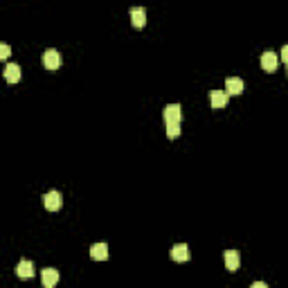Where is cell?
Masks as SVG:
<instances>
[{"label":"cell","instance_id":"1","mask_svg":"<svg viewBox=\"0 0 288 288\" xmlns=\"http://www.w3.org/2000/svg\"><path fill=\"white\" fill-rule=\"evenodd\" d=\"M165 122L167 124H180L182 122V108L180 104H169L165 108Z\"/></svg>","mask_w":288,"mask_h":288},{"label":"cell","instance_id":"2","mask_svg":"<svg viewBox=\"0 0 288 288\" xmlns=\"http://www.w3.org/2000/svg\"><path fill=\"white\" fill-rule=\"evenodd\" d=\"M43 65H45L47 70H59L61 54L57 52V50H45V54H43Z\"/></svg>","mask_w":288,"mask_h":288},{"label":"cell","instance_id":"3","mask_svg":"<svg viewBox=\"0 0 288 288\" xmlns=\"http://www.w3.org/2000/svg\"><path fill=\"white\" fill-rule=\"evenodd\" d=\"M41 282L45 288H54L57 284H59V270H57V268H43Z\"/></svg>","mask_w":288,"mask_h":288},{"label":"cell","instance_id":"4","mask_svg":"<svg viewBox=\"0 0 288 288\" xmlns=\"http://www.w3.org/2000/svg\"><path fill=\"white\" fill-rule=\"evenodd\" d=\"M277 65H279V57H277L275 52H264L261 54V68H264L266 72H275L277 70Z\"/></svg>","mask_w":288,"mask_h":288},{"label":"cell","instance_id":"5","mask_svg":"<svg viewBox=\"0 0 288 288\" xmlns=\"http://www.w3.org/2000/svg\"><path fill=\"white\" fill-rule=\"evenodd\" d=\"M239 266H241V254L236 252V250H225V268L230 272H236Z\"/></svg>","mask_w":288,"mask_h":288},{"label":"cell","instance_id":"6","mask_svg":"<svg viewBox=\"0 0 288 288\" xmlns=\"http://www.w3.org/2000/svg\"><path fill=\"white\" fill-rule=\"evenodd\" d=\"M43 203H45V207L50 210V212H57V210H61V194L59 192H47L45 196H43Z\"/></svg>","mask_w":288,"mask_h":288},{"label":"cell","instance_id":"7","mask_svg":"<svg viewBox=\"0 0 288 288\" xmlns=\"http://www.w3.org/2000/svg\"><path fill=\"white\" fill-rule=\"evenodd\" d=\"M16 275L20 277V279H32V277H34V266H32L30 259H23V261H18Z\"/></svg>","mask_w":288,"mask_h":288},{"label":"cell","instance_id":"8","mask_svg":"<svg viewBox=\"0 0 288 288\" xmlns=\"http://www.w3.org/2000/svg\"><path fill=\"white\" fill-rule=\"evenodd\" d=\"M225 93L228 95H241L243 93V79L239 77H230L225 81Z\"/></svg>","mask_w":288,"mask_h":288},{"label":"cell","instance_id":"9","mask_svg":"<svg viewBox=\"0 0 288 288\" xmlns=\"http://www.w3.org/2000/svg\"><path fill=\"white\" fill-rule=\"evenodd\" d=\"M171 259H173V261H187L189 259L187 243H176V246L171 248Z\"/></svg>","mask_w":288,"mask_h":288},{"label":"cell","instance_id":"10","mask_svg":"<svg viewBox=\"0 0 288 288\" xmlns=\"http://www.w3.org/2000/svg\"><path fill=\"white\" fill-rule=\"evenodd\" d=\"M20 77H23L20 65H18V63H7V68H5V79H7V81L16 83V81H20Z\"/></svg>","mask_w":288,"mask_h":288},{"label":"cell","instance_id":"11","mask_svg":"<svg viewBox=\"0 0 288 288\" xmlns=\"http://www.w3.org/2000/svg\"><path fill=\"white\" fill-rule=\"evenodd\" d=\"M210 101H212V108H225L228 106V93H223V90H212V93H210Z\"/></svg>","mask_w":288,"mask_h":288},{"label":"cell","instance_id":"12","mask_svg":"<svg viewBox=\"0 0 288 288\" xmlns=\"http://www.w3.org/2000/svg\"><path fill=\"white\" fill-rule=\"evenodd\" d=\"M90 257L97 259V261H106L108 259V246L106 243H95V246H90Z\"/></svg>","mask_w":288,"mask_h":288},{"label":"cell","instance_id":"13","mask_svg":"<svg viewBox=\"0 0 288 288\" xmlns=\"http://www.w3.org/2000/svg\"><path fill=\"white\" fill-rule=\"evenodd\" d=\"M131 20L135 27H144L147 25V12H144V7H133L131 9Z\"/></svg>","mask_w":288,"mask_h":288},{"label":"cell","instance_id":"14","mask_svg":"<svg viewBox=\"0 0 288 288\" xmlns=\"http://www.w3.org/2000/svg\"><path fill=\"white\" fill-rule=\"evenodd\" d=\"M180 124H167V137L169 140H173V137H178L180 135Z\"/></svg>","mask_w":288,"mask_h":288},{"label":"cell","instance_id":"15","mask_svg":"<svg viewBox=\"0 0 288 288\" xmlns=\"http://www.w3.org/2000/svg\"><path fill=\"white\" fill-rule=\"evenodd\" d=\"M7 57H9V45L2 43V45H0V59H7Z\"/></svg>","mask_w":288,"mask_h":288},{"label":"cell","instance_id":"16","mask_svg":"<svg viewBox=\"0 0 288 288\" xmlns=\"http://www.w3.org/2000/svg\"><path fill=\"white\" fill-rule=\"evenodd\" d=\"M282 59H284V63L288 65V45H284V47H282Z\"/></svg>","mask_w":288,"mask_h":288},{"label":"cell","instance_id":"17","mask_svg":"<svg viewBox=\"0 0 288 288\" xmlns=\"http://www.w3.org/2000/svg\"><path fill=\"white\" fill-rule=\"evenodd\" d=\"M250 288H268V286H266L264 282H254V284H252V286H250Z\"/></svg>","mask_w":288,"mask_h":288},{"label":"cell","instance_id":"18","mask_svg":"<svg viewBox=\"0 0 288 288\" xmlns=\"http://www.w3.org/2000/svg\"><path fill=\"white\" fill-rule=\"evenodd\" d=\"M286 75H288V65H286Z\"/></svg>","mask_w":288,"mask_h":288}]
</instances>
